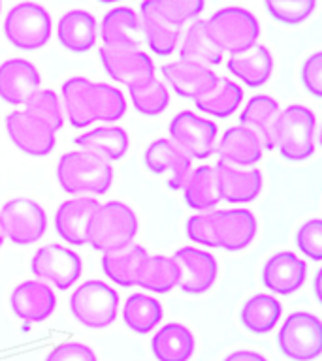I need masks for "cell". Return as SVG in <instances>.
Instances as JSON below:
<instances>
[{"mask_svg": "<svg viewBox=\"0 0 322 361\" xmlns=\"http://www.w3.org/2000/svg\"><path fill=\"white\" fill-rule=\"evenodd\" d=\"M143 164L153 175H169L166 183L169 190H181L192 171V160L169 137L151 141L143 154Z\"/></svg>", "mask_w": 322, "mask_h": 361, "instance_id": "19", "label": "cell"}, {"mask_svg": "<svg viewBox=\"0 0 322 361\" xmlns=\"http://www.w3.org/2000/svg\"><path fill=\"white\" fill-rule=\"evenodd\" d=\"M121 298L113 286L104 281H85L70 295V312L73 320L89 329H106L117 320Z\"/></svg>", "mask_w": 322, "mask_h": 361, "instance_id": "5", "label": "cell"}, {"mask_svg": "<svg viewBox=\"0 0 322 361\" xmlns=\"http://www.w3.org/2000/svg\"><path fill=\"white\" fill-rule=\"evenodd\" d=\"M0 13H2V0H0Z\"/></svg>", "mask_w": 322, "mask_h": 361, "instance_id": "51", "label": "cell"}, {"mask_svg": "<svg viewBox=\"0 0 322 361\" xmlns=\"http://www.w3.org/2000/svg\"><path fill=\"white\" fill-rule=\"evenodd\" d=\"M141 36L149 49L158 56H169L177 49L181 38V28L169 25L153 6V0H143L140 4Z\"/></svg>", "mask_w": 322, "mask_h": 361, "instance_id": "28", "label": "cell"}, {"mask_svg": "<svg viewBox=\"0 0 322 361\" xmlns=\"http://www.w3.org/2000/svg\"><path fill=\"white\" fill-rule=\"evenodd\" d=\"M155 10L177 28L189 21H196L205 10V0H153Z\"/></svg>", "mask_w": 322, "mask_h": 361, "instance_id": "42", "label": "cell"}, {"mask_svg": "<svg viewBox=\"0 0 322 361\" xmlns=\"http://www.w3.org/2000/svg\"><path fill=\"white\" fill-rule=\"evenodd\" d=\"M217 186H219L220 202L232 205L254 202L264 190V173L262 169L254 168H236L230 164L217 162L213 166Z\"/></svg>", "mask_w": 322, "mask_h": 361, "instance_id": "16", "label": "cell"}, {"mask_svg": "<svg viewBox=\"0 0 322 361\" xmlns=\"http://www.w3.org/2000/svg\"><path fill=\"white\" fill-rule=\"evenodd\" d=\"M162 303L147 293H132L123 305V322L136 335H149L162 322Z\"/></svg>", "mask_w": 322, "mask_h": 361, "instance_id": "36", "label": "cell"}, {"mask_svg": "<svg viewBox=\"0 0 322 361\" xmlns=\"http://www.w3.org/2000/svg\"><path fill=\"white\" fill-rule=\"evenodd\" d=\"M4 36L16 49L38 51L51 39L53 21L49 11L36 2L16 4L4 19Z\"/></svg>", "mask_w": 322, "mask_h": 361, "instance_id": "7", "label": "cell"}, {"mask_svg": "<svg viewBox=\"0 0 322 361\" xmlns=\"http://www.w3.org/2000/svg\"><path fill=\"white\" fill-rule=\"evenodd\" d=\"M113 166L85 151H68L56 162V180L68 196H106L113 186Z\"/></svg>", "mask_w": 322, "mask_h": 361, "instance_id": "1", "label": "cell"}, {"mask_svg": "<svg viewBox=\"0 0 322 361\" xmlns=\"http://www.w3.org/2000/svg\"><path fill=\"white\" fill-rule=\"evenodd\" d=\"M42 78L36 64L27 59H8L0 64V100L8 106H25L40 90Z\"/></svg>", "mask_w": 322, "mask_h": 361, "instance_id": "20", "label": "cell"}, {"mask_svg": "<svg viewBox=\"0 0 322 361\" xmlns=\"http://www.w3.org/2000/svg\"><path fill=\"white\" fill-rule=\"evenodd\" d=\"M226 68L249 89H260L270 81L273 73V55L266 45L256 44L243 53L230 55Z\"/></svg>", "mask_w": 322, "mask_h": 361, "instance_id": "26", "label": "cell"}, {"mask_svg": "<svg viewBox=\"0 0 322 361\" xmlns=\"http://www.w3.org/2000/svg\"><path fill=\"white\" fill-rule=\"evenodd\" d=\"M222 361H270L266 355L254 350H234L228 355L222 357Z\"/></svg>", "mask_w": 322, "mask_h": 361, "instance_id": "47", "label": "cell"}, {"mask_svg": "<svg viewBox=\"0 0 322 361\" xmlns=\"http://www.w3.org/2000/svg\"><path fill=\"white\" fill-rule=\"evenodd\" d=\"M185 233L189 241L196 243L200 247L217 248L213 235V211L191 214L185 220Z\"/></svg>", "mask_w": 322, "mask_h": 361, "instance_id": "44", "label": "cell"}, {"mask_svg": "<svg viewBox=\"0 0 322 361\" xmlns=\"http://www.w3.org/2000/svg\"><path fill=\"white\" fill-rule=\"evenodd\" d=\"M316 0H266V10L273 21L282 25H302L315 13Z\"/></svg>", "mask_w": 322, "mask_h": 361, "instance_id": "41", "label": "cell"}, {"mask_svg": "<svg viewBox=\"0 0 322 361\" xmlns=\"http://www.w3.org/2000/svg\"><path fill=\"white\" fill-rule=\"evenodd\" d=\"M100 62L106 73L113 81L126 87H136L157 78L155 75V62L145 51H113L100 45L98 49Z\"/></svg>", "mask_w": 322, "mask_h": 361, "instance_id": "18", "label": "cell"}, {"mask_svg": "<svg viewBox=\"0 0 322 361\" xmlns=\"http://www.w3.org/2000/svg\"><path fill=\"white\" fill-rule=\"evenodd\" d=\"M181 190H183V202L194 213L213 211L220 203L215 169L208 164L192 169Z\"/></svg>", "mask_w": 322, "mask_h": 361, "instance_id": "32", "label": "cell"}, {"mask_svg": "<svg viewBox=\"0 0 322 361\" xmlns=\"http://www.w3.org/2000/svg\"><path fill=\"white\" fill-rule=\"evenodd\" d=\"M45 361H98V355L90 346L78 341H66L51 350Z\"/></svg>", "mask_w": 322, "mask_h": 361, "instance_id": "46", "label": "cell"}, {"mask_svg": "<svg viewBox=\"0 0 322 361\" xmlns=\"http://www.w3.org/2000/svg\"><path fill=\"white\" fill-rule=\"evenodd\" d=\"M30 273L56 290H70L78 284L83 273V259L66 245L51 243L34 252L30 259Z\"/></svg>", "mask_w": 322, "mask_h": 361, "instance_id": "9", "label": "cell"}, {"mask_svg": "<svg viewBox=\"0 0 322 361\" xmlns=\"http://www.w3.org/2000/svg\"><path fill=\"white\" fill-rule=\"evenodd\" d=\"M47 213L30 197H13L0 207V224L4 237L17 247L40 241L47 231Z\"/></svg>", "mask_w": 322, "mask_h": 361, "instance_id": "8", "label": "cell"}, {"mask_svg": "<svg viewBox=\"0 0 322 361\" xmlns=\"http://www.w3.org/2000/svg\"><path fill=\"white\" fill-rule=\"evenodd\" d=\"M98 205L100 202L90 196H73L64 200L56 207L55 219H53L56 235L72 247L87 245L90 219Z\"/></svg>", "mask_w": 322, "mask_h": 361, "instance_id": "17", "label": "cell"}, {"mask_svg": "<svg viewBox=\"0 0 322 361\" xmlns=\"http://www.w3.org/2000/svg\"><path fill=\"white\" fill-rule=\"evenodd\" d=\"M205 30L222 53L237 55L258 44L260 23L242 6H226L203 19Z\"/></svg>", "mask_w": 322, "mask_h": 361, "instance_id": "4", "label": "cell"}, {"mask_svg": "<svg viewBox=\"0 0 322 361\" xmlns=\"http://www.w3.org/2000/svg\"><path fill=\"white\" fill-rule=\"evenodd\" d=\"M168 134L191 160H208L217 149L219 126L194 111H179L169 121Z\"/></svg>", "mask_w": 322, "mask_h": 361, "instance_id": "10", "label": "cell"}, {"mask_svg": "<svg viewBox=\"0 0 322 361\" xmlns=\"http://www.w3.org/2000/svg\"><path fill=\"white\" fill-rule=\"evenodd\" d=\"M172 258L179 267V288L186 295H202L219 279V262L213 254L198 247H179Z\"/></svg>", "mask_w": 322, "mask_h": 361, "instance_id": "12", "label": "cell"}, {"mask_svg": "<svg viewBox=\"0 0 322 361\" xmlns=\"http://www.w3.org/2000/svg\"><path fill=\"white\" fill-rule=\"evenodd\" d=\"M273 151L287 162H305L316 151V115L304 104L282 107L273 130Z\"/></svg>", "mask_w": 322, "mask_h": 361, "instance_id": "2", "label": "cell"}, {"mask_svg": "<svg viewBox=\"0 0 322 361\" xmlns=\"http://www.w3.org/2000/svg\"><path fill=\"white\" fill-rule=\"evenodd\" d=\"M321 276H322V273H321V269L316 271V275H315V282H313V288H315V298H316V301H321Z\"/></svg>", "mask_w": 322, "mask_h": 361, "instance_id": "48", "label": "cell"}, {"mask_svg": "<svg viewBox=\"0 0 322 361\" xmlns=\"http://www.w3.org/2000/svg\"><path fill=\"white\" fill-rule=\"evenodd\" d=\"M194 350V333L181 322H169L151 337V354L157 361H191Z\"/></svg>", "mask_w": 322, "mask_h": 361, "instance_id": "29", "label": "cell"}, {"mask_svg": "<svg viewBox=\"0 0 322 361\" xmlns=\"http://www.w3.org/2000/svg\"><path fill=\"white\" fill-rule=\"evenodd\" d=\"M256 233L258 220L251 209H213V235L217 248H222L226 252H242L253 245Z\"/></svg>", "mask_w": 322, "mask_h": 361, "instance_id": "13", "label": "cell"}, {"mask_svg": "<svg viewBox=\"0 0 322 361\" xmlns=\"http://www.w3.org/2000/svg\"><path fill=\"white\" fill-rule=\"evenodd\" d=\"M79 151L90 152L106 162H117L129 154L130 135L123 126L117 124H104L93 130H87L76 137Z\"/></svg>", "mask_w": 322, "mask_h": 361, "instance_id": "24", "label": "cell"}, {"mask_svg": "<svg viewBox=\"0 0 322 361\" xmlns=\"http://www.w3.org/2000/svg\"><path fill=\"white\" fill-rule=\"evenodd\" d=\"M162 75L175 94L181 98H189V100H196L200 96L208 94L209 90L217 87L220 79L213 72V68L181 61L164 64Z\"/></svg>", "mask_w": 322, "mask_h": 361, "instance_id": "22", "label": "cell"}, {"mask_svg": "<svg viewBox=\"0 0 322 361\" xmlns=\"http://www.w3.org/2000/svg\"><path fill=\"white\" fill-rule=\"evenodd\" d=\"M6 132L10 135L11 143L28 157L44 158L51 154L56 143V132L51 126L23 109H13L4 118Z\"/></svg>", "mask_w": 322, "mask_h": 361, "instance_id": "11", "label": "cell"}, {"mask_svg": "<svg viewBox=\"0 0 322 361\" xmlns=\"http://www.w3.org/2000/svg\"><path fill=\"white\" fill-rule=\"evenodd\" d=\"M90 107L95 121L115 124L126 115V98L123 90L109 83H90Z\"/></svg>", "mask_w": 322, "mask_h": 361, "instance_id": "38", "label": "cell"}, {"mask_svg": "<svg viewBox=\"0 0 322 361\" xmlns=\"http://www.w3.org/2000/svg\"><path fill=\"white\" fill-rule=\"evenodd\" d=\"M281 316V301L271 293H254L242 305V310H239L242 326L253 335H266L273 331Z\"/></svg>", "mask_w": 322, "mask_h": 361, "instance_id": "33", "label": "cell"}, {"mask_svg": "<svg viewBox=\"0 0 322 361\" xmlns=\"http://www.w3.org/2000/svg\"><path fill=\"white\" fill-rule=\"evenodd\" d=\"M243 98H245V92L242 85H237L230 78H220L215 89L194 100V106L198 111L208 117L225 121L237 113V109L243 106Z\"/></svg>", "mask_w": 322, "mask_h": 361, "instance_id": "34", "label": "cell"}, {"mask_svg": "<svg viewBox=\"0 0 322 361\" xmlns=\"http://www.w3.org/2000/svg\"><path fill=\"white\" fill-rule=\"evenodd\" d=\"M296 247L311 262L322 259V220L309 219L296 231Z\"/></svg>", "mask_w": 322, "mask_h": 361, "instance_id": "43", "label": "cell"}, {"mask_svg": "<svg viewBox=\"0 0 322 361\" xmlns=\"http://www.w3.org/2000/svg\"><path fill=\"white\" fill-rule=\"evenodd\" d=\"M129 96L132 106L143 117H158L169 106V90L160 79L153 78L136 87H130Z\"/></svg>", "mask_w": 322, "mask_h": 361, "instance_id": "39", "label": "cell"}, {"mask_svg": "<svg viewBox=\"0 0 322 361\" xmlns=\"http://www.w3.org/2000/svg\"><path fill=\"white\" fill-rule=\"evenodd\" d=\"M102 44L113 51H134L140 49L141 28L138 11L126 6L113 8L102 17L98 27Z\"/></svg>", "mask_w": 322, "mask_h": 361, "instance_id": "21", "label": "cell"}, {"mask_svg": "<svg viewBox=\"0 0 322 361\" xmlns=\"http://www.w3.org/2000/svg\"><path fill=\"white\" fill-rule=\"evenodd\" d=\"M4 241H6V237H4V230H2V224H0V248L4 247Z\"/></svg>", "mask_w": 322, "mask_h": 361, "instance_id": "49", "label": "cell"}, {"mask_svg": "<svg viewBox=\"0 0 322 361\" xmlns=\"http://www.w3.org/2000/svg\"><path fill=\"white\" fill-rule=\"evenodd\" d=\"M299 79L304 89L315 98H322V53L315 51L311 53L304 62H302V70H299Z\"/></svg>", "mask_w": 322, "mask_h": 361, "instance_id": "45", "label": "cell"}, {"mask_svg": "<svg viewBox=\"0 0 322 361\" xmlns=\"http://www.w3.org/2000/svg\"><path fill=\"white\" fill-rule=\"evenodd\" d=\"M281 113L279 102L270 94H254L239 113V124L256 134L264 151H273V130Z\"/></svg>", "mask_w": 322, "mask_h": 361, "instance_id": "25", "label": "cell"}, {"mask_svg": "<svg viewBox=\"0 0 322 361\" xmlns=\"http://www.w3.org/2000/svg\"><path fill=\"white\" fill-rule=\"evenodd\" d=\"M147 256H149V252H147L145 247L132 243L121 250L102 254V271L115 286L134 288L138 286L140 271L145 264Z\"/></svg>", "mask_w": 322, "mask_h": 361, "instance_id": "27", "label": "cell"}, {"mask_svg": "<svg viewBox=\"0 0 322 361\" xmlns=\"http://www.w3.org/2000/svg\"><path fill=\"white\" fill-rule=\"evenodd\" d=\"M181 271L175 259L166 254L147 256L145 264L140 271L138 286L151 293H168L179 284Z\"/></svg>", "mask_w": 322, "mask_h": 361, "instance_id": "37", "label": "cell"}, {"mask_svg": "<svg viewBox=\"0 0 322 361\" xmlns=\"http://www.w3.org/2000/svg\"><path fill=\"white\" fill-rule=\"evenodd\" d=\"M277 346L290 361H316L322 354V322L307 310L288 314L277 331Z\"/></svg>", "mask_w": 322, "mask_h": 361, "instance_id": "6", "label": "cell"}, {"mask_svg": "<svg viewBox=\"0 0 322 361\" xmlns=\"http://www.w3.org/2000/svg\"><path fill=\"white\" fill-rule=\"evenodd\" d=\"M56 38L66 51L87 53L95 49L98 39V23L89 11L70 10L59 19Z\"/></svg>", "mask_w": 322, "mask_h": 361, "instance_id": "30", "label": "cell"}, {"mask_svg": "<svg viewBox=\"0 0 322 361\" xmlns=\"http://www.w3.org/2000/svg\"><path fill=\"white\" fill-rule=\"evenodd\" d=\"M140 231L138 214L130 205L119 200L100 203L93 214L87 245L96 252L106 254L129 247L136 241Z\"/></svg>", "mask_w": 322, "mask_h": 361, "instance_id": "3", "label": "cell"}, {"mask_svg": "<svg viewBox=\"0 0 322 361\" xmlns=\"http://www.w3.org/2000/svg\"><path fill=\"white\" fill-rule=\"evenodd\" d=\"M215 152L219 160L236 168H254L264 158V147L254 132L236 124L226 130L217 141Z\"/></svg>", "mask_w": 322, "mask_h": 361, "instance_id": "23", "label": "cell"}, {"mask_svg": "<svg viewBox=\"0 0 322 361\" xmlns=\"http://www.w3.org/2000/svg\"><path fill=\"white\" fill-rule=\"evenodd\" d=\"M102 4H113V2H121V0H100Z\"/></svg>", "mask_w": 322, "mask_h": 361, "instance_id": "50", "label": "cell"}, {"mask_svg": "<svg viewBox=\"0 0 322 361\" xmlns=\"http://www.w3.org/2000/svg\"><path fill=\"white\" fill-rule=\"evenodd\" d=\"M90 81L83 75H73L66 79L61 87L62 111L68 118L70 126L76 130H83L90 126L95 121L93 107H90Z\"/></svg>", "mask_w": 322, "mask_h": 361, "instance_id": "31", "label": "cell"}, {"mask_svg": "<svg viewBox=\"0 0 322 361\" xmlns=\"http://www.w3.org/2000/svg\"><path fill=\"white\" fill-rule=\"evenodd\" d=\"M260 276L271 295H292L307 282V262L292 250H279L266 259Z\"/></svg>", "mask_w": 322, "mask_h": 361, "instance_id": "14", "label": "cell"}, {"mask_svg": "<svg viewBox=\"0 0 322 361\" xmlns=\"http://www.w3.org/2000/svg\"><path fill=\"white\" fill-rule=\"evenodd\" d=\"M11 312L25 324H42L49 320L56 309L55 290L42 281L19 282L10 293Z\"/></svg>", "mask_w": 322, "mask_h": 361, "instance_id": "15", "label": "cell"}, {"mask_svg": "<svg viewBox=\"0 0 322 361\" xmlns=\"http://www.w3.org/2000/svg\"><path fill=\"white\" fill-rule=\"evenodd\" d=\"M222 56L225 53L213 44V39L209 38L203 19H196L189 27L185 38H183V44L179 47V61L213 68L225 61Z\"/></svg>", "mask_w": 322, "mask_h": 361, "instance_id": "35", "label": "cell"}, {"mask_svg": "<svg viewBox=\"0 0 322 361\" xmlns=\"http://www.w3.org/2000/svg\"><path fill=\"white\" fill-rule=\"evenodd\" d=\"M25 109L42 118L47 126L59 132L64 126V111H62L61 98L55 90L40 89L36 90L28 102L25 104Z\"/></svg>", "mask_w": 322, "mask_h": 361, "instance_id": "40", "label": "cell"}]
</instances>
